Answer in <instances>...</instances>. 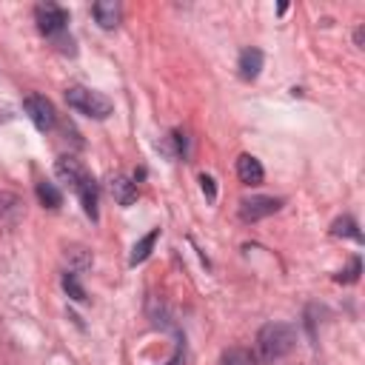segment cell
<instances>
[{"mask_svg": "<svg viewBox=\"0 0 365 365\" xmlns=\"http://www.w3.org/2000/svg\"><path fill=\"white\" fill-rule=\"evenodd\" d=\"M297 345V328L291 322H268L257 331V356L262 362L282 359Z\"/></svg>", "mask_w": 365, "mask_h": 365, "instance_id": "6da1fadb", "label": "cell"}, {"mask_svg": "<svg viewBox=\"0 0 365 365\" xmlns=\"http://www.w3.org/2000/svg\"><path fill=\"white\" fill-rule=\"evenodd\" d=\"M66 103H68V108H74V111H80L91 120H106L114 111V103L106 94L94 91V88H86V86H71L66 91Z\"/></svg>", "mask_w": 365, "mask_h": 365, "instance_id": "7a4b0ae2", "label": "cell"}, {"mask_svg": "<svg viewBox=\"0 0 365 365\" xmlns=\"http://www.w3.org/2000/svg\"><path fill=\"white\" fill-rule=\"evenodd\" d=\"M34 23H37L40 34L57 40V37H63L66 29H68V11H66L63 6H57V3H40V6L34 9Z\"/></svg>", "mask_w": 365, "mask_h": 365, "instance_id": "3957f363", "label": "cell"}, {"mask_svg": "<svg viewBox=\"0 0 365 365\" xmlns=\"http://www.w3.org/2000/svg\"><path fill=\"white\" fill-rule=\"evenodd\" d=\"M23 108L29 114V120L34 123L37 131H51L57 125V111H54V103L46 97V94H29L23 100Z\"/></svg>", "mask_w": 365, "mask_h": 365, "instance_id": "277c9868", "label": "cell"}, {"mask_svg": "<svg viewBox=\"0 0 365 365\" xmlns=\"http://www.w3.org/2000/svg\"><path fill=\"white\" fill-rule=\"evenodd\" d=\"M282 208V200L279 197H248L240 202V220L242 222H259L271 214H277Z\"/></svg>", "mask_w": 365, "mask_h": 365, "instance_id": "5b68a950", "label": "cell"}, {"mask_svg": "<svg viewBox=\"0 0 365 365\" xmlns=\"http://www.w3.org/2000/svg\"><path fill=\"white\" fill-rule=\"evenodd\" d=\"M26 202L14 191H0V231H11L23 222Z\"/></svg>", "mask_w": 365, "mask_h": 365, "instance_id": "8992f818", "label": "cell"}, {"mask_svg": "<svg viewBox=\"0 0 365 365\" xmlns=\"http://www.w3.org/2000/svg\"><path fill=\"white\" fill-rule=\"evenodd\" d=\"M54 177H57L60 182H66V185L74 191V188L88 177V171L83 168L80 160H74V157L68 154V157H60V160L54 163Z\"/></svg>", "mask_w": 365, "mask_h": 365, "instance_id": "52a82bcc", "label": "cell"}, {"mask_svg": "<svg viewBox=\"0 0 365 365\" xmlns=\"http://www.w3.org/2000/svg\"><path fill=\"white\" fill-rule=\"evenodd\" d=\"M262 63H265L262 51H259V48H254V46H248V48H242V51H240V60H237V74H240L245 83H251V80H257V77H259Z\"/></svg>", "mask_w": 365, "mask_h": 365, "instance_id": "ba28073f", "label": "cell"}, {"mask_svg": "<svg viewBox=\"0 0 365 365\" xmlns=\"http://www.w3.org/2000/svg\"><path fill=\"white\" fill-rule=\"evenodd\" d=\"M91 14H94V20H97V26H100V29L111 31V29H117L123 9H120V3H117V0H97V3L91 6Z\"/></svg>", "mask_w": 365, "mask_h": 365, "instance_id": "9c48e42d", "label": "cell"}, {"mask_svg": "<svg viewBox=\"0 0 365 365\" xmlns=\"http://www.w3.org/2000/svg\"><path fill=\"white\" fill-rule=\"evenodd\" d=\"M237 177H240L242 185H259L265 171H262V165L254 154H240L237 157Z\"/></svg>", "mask_w": 365, "mask_h": 365, "instance_id": "30bf717a", "label": "cell"}, {"mask_svg": "<svg viewBox=\"0 0 365 365\" xmlns=\"http://www.w3.org/2000/svg\"><path fill=\"white\" fill-rule=\"evenodd\" d=\"M108 191H111V197L117 200V205H123V208H128V205L137 200V182H134V180H128L125 174L111 177Z\"/></svg>", "mask_w": 365, "mask_h": 365, "instance_id": "8fae6325", "label": "cell"}, {"mask_svg": "<svg viewBox=\"0 0 365 365\" xmlns=\"http://www.w3.org/2000/svg\"><path fill=\"white\" fill-rule=\"evenodd\" d=\"M74 194H77V200H80V205H83L86 217L97 220V182L91 180V174H88V177L74 188Z\"/></svg>", "mask_w": 365, "mask_h": 365, "instance_id": "7c38bea8", "label": "cell"}, {"mask_svg": "<svg viewBox=\"0 0 365 365\" xmlns=\"http://www.w3.org/2000/svg\"><path fill=\"white\" fill-rule=\"evenodd\" d=\"M160 240V228H151L145 237H140L137 242H134V248H131V257H128V265H140V262H145L148 257H151V251H154V242Z\"/></svg>", "mask_w": 365, "mask_h": 365, "instance_id": "4fadbf2b", "label": "cell"}, {"mask_svg": "<svg viewBox=\"0 0 365 365\" xmlns=\"http://www.w3.org/2000/svg\"><path fill=\"white\" fill-rule=\"evenodd\" d=\"M37 200H40V205L43 208H60L63 205V191L54 185V182H46V180H40L37 182Z\"/></svg>", "mask_w": 365, "mask_h": 365, "instance_id": "5bb4252c", "label": "cell"}, {"mask_svg": "<svg viewBox=\"0 0 365 365\" xmlns=\"http://www.w3.org/2000/svg\"><path fill=\"white\" fill-rule=\"evenodd\" d=\"M66 262H68V268L74 274H80V271L91 268V251L86 245H68L66 248Z\"/></svg>", "mask_w": 365, "mask_h": 365, "instance_id": "9a60e30c", "label": "cell"}, {"mask_svg": "<svg viewBox=\"0 0 365 365\" xmlns=\"http://www.w3.org/2000/svg\"><path fill=\"white\" fill-rule=\"evenodd\" d=\"M160 151H163L165 157H171V160L185 157V134H182V131H171V134L163 140Z\"/></svg>", "mask_w": 365, "mask_h": 365, "instance_id": "2e32d148", "label": "cell"}, {"mask_svg": "<svg viewBox=\"0 0 365 365\" xmlns=\"http://www.w3.org/2000/svg\"><path fill=\"white\" fill-rule=\"evenodd\" d=\"M331 234H334V237H351V240L362 242V234H359L354 217H339V220H334V222H331Z\"/></svg>", "mask_w": 365, "mask_h": 365, "instance_id": "e0dca14e", "label": "cell"}, {"mask_svg": "<svg viewBox=\"0 0 365 365\" xmlns=\"http://www.w3.org/2000/svg\"><path fill=\"white\" fill-rule=\"evenodd\" d=\"M220 365H257V356L251 351H245V348H231V351L222 354Z\"/></svg>", "mask_w": 365, "mask_h": 365, "instance_id": "ac0fdd59", "label": "cell"}, {"mask_svg": "<svg viewBox=\"0 0 365 365\" xmlns=\"http://www.w3.org/2000/svg\"><path fill=\"white\" fill-rule=\"evenodd\" d=\"M63 288H66V294H68L71 299L86 302V291H83V285H80V279H77L74 271H66V274H63Z\"/></svg>", "mask_w": 365, "mask_h": 365, "instance_id": "d6986e66", "label": "cell"}, {"mask_svg": "<svg viewBox=\"0 0 365 365\" xmlns=\"http://www.w3.org/2000/svg\"><path fill=\"white\" fill-rule=\"evenodd\" d=\"M359 268H362V262H359V257H354L351 259V268L342 271V274H336V282H356L359 279Z\"/></svg>", "mask_w": 365, "mask_h": 365, "instance_id": "ffe728a7", "label": "cell"}, {"mask_svg": "<svg viewBox=\"0 0 365 365\" xmlns=\"http://www.w3.org/2000/svg\"><path fill=\"white\" fill-rule=\"evenodd\" d=\"M200 185H202V194L214 202L217 200V185H214V177H208V174H200Z\"/></svg>", "mask_w": 365, "mask_h": 365, "instance_id": "44dd1931", "label": "cell"}, {"mask_svg": "<svg viewBox=\"0 0 365 365\" xmlns=\"http://www.w3.org/2000/svg\"><path fill=\"white\" fill-rule=\"evenodd\" d=\"M362 37H365V29L359 26V29H356V34H354V43H356L359 48H362Z\"/></svg>", "mask_w": 365, "mask_h": 365, "instance_id": "7402d4cb", "label": "cell"}]
</instances>
